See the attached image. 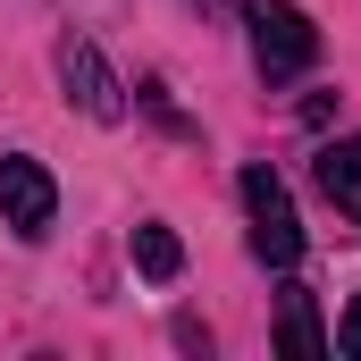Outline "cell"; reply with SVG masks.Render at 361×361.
Wrapping results in <instances>:
<instances>
[{"label":"cell","instance_id":"cell-1","mask_svg":"<svg viewBox=\"0 0 361 361\" xmlns=\"http://www.w3.org/2000/svg\"><path fill=\"white\" fill-rule=\"evenodd\" d=\"M244 34H252V68L269 85H294L311 59H319V25L294 8V0H244Z\"/></svg>","mask_w":361,"mask_h":361},{"label":"cell","instance_id":"cell-8","mask_svg":"<svg viewBox=\"0 0 361 361\" xmlns=\"http://www.w3.org/2000/svg\"><path fill=\"white\" fill-rule=\"evenodd\" d=\"M336 353L361 361V294H353V311H345V328H336Z\"/></svg>","mask_w":361,"mask_h":361},{"label":"cell","instance_id":"cell-2","mask_svg":"<svg viewBox=\"0 0 361 361\" xmlns=\"http://www.w3.org/2000/svg\"><path fill=\"white\" fill-rule=\"evenodd\" d=\"M235 193H244V219H252V252H261V269H294V261H302V219H294L286 177H277L269 160H252V169L235 177Z\"/></svg>","mask_w":361,"mask_h":361},{"label":"cell","instance_id":"cell-5","mask_svg":"<svg viewBox=\"0 0 361 361\" xmlns=\"http://www.w3.org/2000/svg\"><path fill=\"white\" fill-rule=\"evenodd\" d=\"M319 193H328L345 219H361V135H345V143L319 152Z\"/></svg>","mask_w":361,"mask_h":361},{"label":"cell","instance_id":"cell-4","mask_svg":"<svg viewBox=\"0 0 361 361\" xmlns=\"http://www.w3.org/2000/svg\"><path fill=\"white\" fill-rule=\"evenodd\" d=\"M59 85H68V101L85 109L92 126H118V118H126V85L109 76V59L92 51L85 34H68V42H59Z\"/></svg>","mask_w":361,"mask_h":361},{"label":"cell","instance_id":"cell-6","mask_svg":"<svg viewBox=\"0 0 361 361\" xmlns=\"http://www.w3.org/2000/svg\"><path fill=\"white\" fill-rule=\"evenodd\" d=\"M277 345H286L294 361H319V353H328L319 311H311V294H302V286H286V302H277Z\"/></svg>","mask_w":361,"mask_h":361},{"label":"cell","instance_id":"cell-7","mask_svg":"<svg viewBox=\"0 0 361 361\" xmlns=\"http://www.w3.org/2000/svg\"><path fill=\"white\" fill-rule=\"evenodd\" d=\"M135 269L152 277V286H169V277L185 269V244L160 227V219H143V227H135Z\"/></svg>","mask_w":361,"mask_h":361},{"label":"cell","instance_id":"cell-3","mask_svg":"<svg viewBox=\"0 0 361 361\" xmlns=\"http://www.w3.org/2000/svg\"><path fill=\"white\" fill-rule=\"evenodd\" d=\"M51 219H59V185H51V169H42L34 152H8V160H0V227H17L25 244H42Z\"/></svg>","mask_w":361,"mask_h":361}]
</instances>
